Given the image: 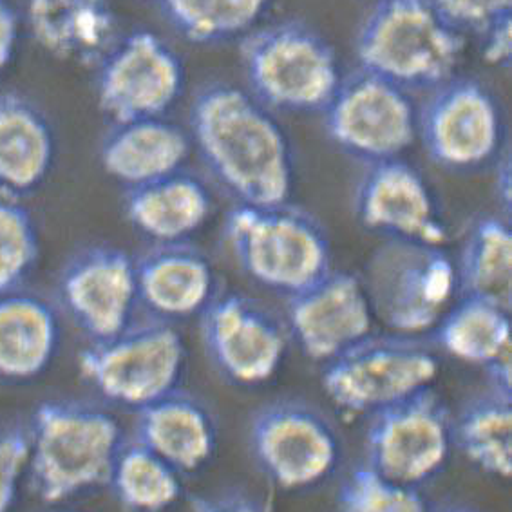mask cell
I'll list each match as a JSON object with an SVG mask.
<instances>
[{
	"mask_svg": "<svg viewBox=\"0 0 512 512\" xmlns=\"http://www.w3.org/2000/svg\"><path fill=\"white\" fill-rule=\"evenodd\" d=\"M478 37H480V53L487 64L498 67H507L511 64V17L494 22L493 26L482 31Z\"/></svg>",
	"mask_w": 512,
	"mask_h": 512,
	"instance_id": "e575fe53",
	"label": "cell"
},
{
	"mask_svg": "<svg viewBox=\"0 0 512 512\" xmlns=\"http://www.w3.org/2000/svg\"><path fill=\"white\" fill-rule=\"evenodd\" d=\"M57 142L48 116L19 93H0V196L22 200L46 181Z\"/></svg>",
	"mask_w": 512,
	"mask_h": 512,
	"instance_id": "cb8c5ba5",
	"label": "cell"
},
{
	"mask_svg": "<svg viewBox=\"0 0 512 512\" xmlns=\"http://www.w3.org/2000/svg\"><path fill=\"white\" fill-rule=\"evenodd\" d=\"M418 136L438 167L451 172L478 171L500 154V105L482 82L453 76L435 87L418 111Z\"/></svg>",
	"mask_w": 512,
	"mask_h": 512,
	"instance_id": "4fadbf2b",
	"label": "cell"
},
{
	"mask_svg": "<svg viewBox=\"0 0 512 512\" xmlns=\"http://www.w3.org/2000/svg\"><path fill=\"white\" fill-rule=\"evenodd\" d=\"M464 49V35L433 0H377L355 42L361 69L408 93L453 78Z\"/></svg>",
	"mask_w": 512,
	"mask_h": 512,
	"instance_id": "3957f363",
	"label": "cell"
},
{
	"mask_svg": "<svg viewBox=\"0 0 512 512\" xmlns=\"http://www.w3.org/2000/svg\"><path fill=\"white\" fill-rule=\"evenodd\" d=\"M96 67L98 107L113 124L162 118L185 87L180 55L149 29L118 38Z\"/></svg>",
	"mask_w": 512,
	"mask_h": 512,
	"instance_id": "7c38bea8",
	"label": "cell"
},
{
	"mask_svg": "<svg viewBox=\"0 0 512 512\" xmlns=\"http://www.w3.org/2000/svg\"><path fill=\"white\" fill-rule=\"evenodd\" d=\"M180 37L219 44L245 37L265 15L270 0H147Z\"/></svg>",
	"mask_w": 512,
	"mask_h": 512,
	"instance_id": "f1b7e54d",
	"label": "cell"
},
{
	"mask_svg": "<svg viewBox=\"0 0 512 512\" xmlns=\"http://www.w3.org/2000/svg\"><path fill=\"white\" fill-rule=\"evenodd\" d=\"M455 265L458 295L480 297L511 310L512 232L507 219L493 214L475 219Z\"/></svg>",
	"mask_w": 512,
	"mask_h": 512,
	"instance_id": "d4e9b609",
	"label": "cell"
},
{
	"mask_svg": "<svg viewBox=\"0 0 512 512\" xmlns=\"http://www.w3.org/2000/svg\"><path fill=\"white\" fill-rule=\"evenodd\" d=\"M105 485L127 512H165L183 494L180 473L134 438L118 451Z\"/></svg>",
	"mask_w": 512,
	"mask_h": 512,
	"instance_id": "83f0119b",
	"label": "cell"
},
{
	"mask_svg": "<svg viewBox=\"0 0 512 512\" xmlns=\"http://www.w3.org/2000/svg\"><path fill=\"white\" fill-rule=\"evenodd\" d=\"M511 310L480 297L458 295L431 337L458 361L487 368L512 348Z\"/></svg>",
	"mask_w": 512,
	"mask_h": 512,
	"instance_id": "484cf974",
	"label": "cell"
},
{
	"mask_svg": "<svg viewBox=\"0 0 512 512\" xmlns=\"http://www.w3.org/2000/svg\"><path fill=\"white\" fill-rule=\"evenodd\" d=\"M29 429L24 424L0 426V512H11L20 482L28 473Z\"/></svg>",
	"mask_w": 512,
	"mask_h": 512,
	"instance_id": "1f68e13d",
	"label": "cell"
},
{
	"mask_svg": "<svg viewBox=\"0 0 512 512\" xmlns=\"http://www.w3.org/2000/svg\"><path fill=\"white\" fill-rule=\"evenodd\" d=\"M496 189L498 196L505 207L511 205V162L509 154H505L498 163V178H496Z\"/></svg>",
	"mask_w": 512,
	"mask_h": 512,
	"instance_id": "8d00e7d4",
	"label": "cell"
},
{
	"mask_svg": "<svg viewBox=\"0 0 512 512\" xmlns=\"http://www.w3.org/2000/svg\"><path fill=\"white\" fill-rule=\"evenodd\" d=\"M212 210L209 187L185 171L125 189V218L152 245L189 241L205 227Z\"/></svg>",
	"mask_w": 512,
	"mask_h": 512,
	"instance_id": "603a6c76",
	"label": "cell"
},
{
	"mask_svg": "<svg viewBox=\"0 0 512 512\" xmlns=\"http://www.w3.org/2000/svg\"><path fill=\"white\" fill-rule=\"evenodd\" d=\"M26 20L46 53L82 66H98L120 38L111 0H28Z\"/></svg>",
	"mask_w": 512,
	"mask_h": 512,
	"instance_id": "44dd1931",
	"label": "cell"
},
{
	"mask_svg": "<svg viewBox=\"0 0 512 512\" xmlns=\"http://www.w3.org/2000/svg\"><path fill=\"white\" fill-rule=\"evenodd\" d=\"M200 335L212 366L241 388L274 379L290 341L285 323L256 299L238 292L216 294L200 313Z\"/></svg>",
	"mask_w": 512,
	"mask_h": 512,
	"instance_id": "5bb4252c",
	"label": "cell"
},
{
	"mask_svg": "<svg viewBox=\"0 0 512 512\" xmlns=\"http://www.w3.org/2000/svg\"><path fill=\"white\" fill-rule=\"evenodd\" d=\"M239 55L250 95L270 111L323 113L341 84L332 44L301 20L252 29Z\"/></svg>",
	"mask_w": 512,
	"mask_h": 512,
	"instance_id": "5b68a950",
	"label": "cell"
},
{
	"mask_svg": "<svg viewBox=\"0 0 512 512\" xmlns=\"http://www.w3.org/2000/svg\"><path fill=\"white\" fill-rule=\"evenodd\" d=\"M62 323L57 306L26 286L0 294V382L28 384L57 357Z\"/></svg>",
	"mask_w": 512,
	"mask_h": 512,
	"instance_id": "ffe728a7",
	"label": "cell"
},
{
	"mask_svg": "<svg viewBox=\"0 0 512 512\" xmlns=\"http://www.w3.org/2000/svg\"><path fill=\"white\" fill-rule=\"evenodd\" d=\"M248 446L257 469L281 491L323 484L342 462L341 435L332 420L301 400H275L257 409Z\"/></svg>",
	"mask_w": 512,
	"mask_h": 512,
	"instance_id": "9c48e42d",
	"label": "cell"
},
{
	"mask_svg": "<svg viewBox=\"0 0 512 512\" xmlns=\"http://www.w3.org/2000/svg\"><path fill=\"white\" fill-rule=\"evenodd\" d=\"M453 447V417L429 388L371 415L364 464L391 482L420 489L444 471Z\"/></svg>",
	"mask_w": 512,
	"mask_h": 512,
	"instance_id": "8fae6325",
	"label": "cell"
},
{
	"mask_svg": "<svg viewBox=\"0 0 512 512\" xmlns=\"http://www.w3.org/2000/svg\"><path fill=\"white\" fill-rule=\"evenodd\" d=\"M373 2H377V0H373Z\"/></svg>",
	"mask_w": 512,
	"mask_h": 512,
	"instance_id": "ab89813d",
	"label": "cell"
},
{
	"mask_svg": "<svg viewBox=\"0 0 512 512\" xmlns=\"http://www.w3.org/2000/svg\"><path fill=\"white\" fill-rule=\"evenodd\" d=\"M375 319L393 333L433 332L458 295L455 259L446 247L388 239L362 275Z\"/></svg>",
	"mask_w": 512,
	"mask_h": 512,
	"instance_id": "52a82bcc",
	"label": "cell"
},
{
	"mask_svg": "<svg viewBox=\"0 0 512 512\" xmlns=\"http://www.w3.org/2000/svg\"><path fill=\"white\" fill-rule=\"evenodd\" d=\"M46 512H82V511H76V509H53V511H46Z\"/></svg>",
	"mask_w": 512,
	"mask_h": 512,
	"instance_id": "f35d334b",
	"label": "cell"
},
{
	"mask_svg": "<svg viewBox=\"0 0 512 512\" xmlns=\"http://www.w3.org/2000/svg\"><path fill=\"white\" fill-rule=\"evenodd\" d=\"M337 512H431L420 489L391 482L370 465H357L342 480Z\"/></svg>",
	"mask_w": 512,
	"mask_h": 512,
	"instance_id": "4dcf8cb0",
	"label": "cell"
},
{
	"mask_svg": "<svg viewBox=\"0 0 512 512\" xmlns=\"http://www.w3.org/2000/svg\"><path fill=\"white\" fill-rule=\"evenodd\" d=\"M431 512H480L473 509V507H467V505H460V503H449V505H444V507H440L437 511Z\"/></svg>",
	"mask_w": 512,
	"mask_h": 512,
	"instance_id": "74e56055",
	"label": "cell"
},
{
	"mask_svg": "<svg viewBox=\"0 0 512 512\" xmlns=\"http://www.w3.org/2000/svg\"><path fill=\"white\" fill-rule=\"evenodd\" d=\"M373 324L362 275L348 270L332 268L286 303L288 335L313 362L333 361L373 335Z\"/></svg>",
	"mask_w": 512,
	"mask_h": 512,
	"instance_id": "2e32d148",
	"label": "cell"
},
{
	"mask_svg": "<svg viewBox=\"0 0 512 512\" xmlns=\"http://www.w3.org/2000/svg\"><path fill=\"white\" fill-rule=\"evenodd\" d=\"M190 140L238 205L288 203L295 181L292 145L274 113L241 87L214 82L190 104Z\"/></svg>",
	"mask_w": 512,
	"mask_h": 512,
	"instance_id": "6da1fadb",
	"label": "cell"
},
{
	"mask_svg": "<svg viewBox=\"0 0 512 512\" xmlns=\"http://www.w3.org/2000/svg\"><path fill=\"white\" fill-rule=\"evenodd\" d=\"M138 304L167 323L200 317L218 294L209 256L189 241L160 243L134 257Z\"/></svg>",
	"mask_w": 512,
	"mask_h": 512,
	"instance_id": "ac0fdd59",
	"label": "cell"
},
{
	"mask_svg": "<svg viewBox=\"0 0 512 512\" xmlns=\"http://www.w3.org/2000/svg\"><path fill=\"white\" fill-rule=\"evenodd\" d=\"M20 20L15 8L8 0H0V71L10 66L17 42H19Z\"/></svg>",
	"mask_w": 512,
	"mask_h": 512,
	"instance_id": "d590c367",
	"label": "cell"
},
{
	"mask_svg": "<svg viewBox=\"0 0 512 512\" xmlns=\"http://www.w3.org/2000/svg\"><path fill=\"white\" fill-rule=\"evenodd\" d=\"M40 259V236L31 210L0 196V294L24 288Z\"/></svg>",
	"mask_w": 512,
	"mask_h": 512,
	"instance_id": "f546056e",
	"label": "cell"
},
{
	"mask_svg": "<svg viewBox=\"0 0 512 512\" xmlns=\"http://www.w3.org/2000/svg\"><path fill=\"white\" fill-rule=\"evenodd\" d=\"M435 350L420 337L370 335L324 364L326 397L348 417H368L433 386Z\"/></svg>",
	"mask_w": 512,
	"mask_h": 512,
	"instance_id": "ba28073f",
	"label": "cell"
},
{
	"mask_svg": "<svg viewBox=\"0 0 512 512\" xmlns=\"http://www.w3.org/2000/svg\"><path fill=\"white\" fill-rule=\"evenodd\" d=\"M190 512H270L254 494L230 489L223 493L198 496L190 502Z\"/></svg>",
	"mask_w": 512,
	"mask_h": 512,
	"instance_id": "836d02e7",
	"label": "cell"
},
{
	"mask_svg": "<svg viewBox=\"0 0 512 512\" xmlns=\"http://www.w3.org/2000/svg\"><path fill=\"white\" fill-rule=\"evenodd\" d=\"M57 301L91 342L124 332L138 306L134 257L105 243L76 250L60 268Z\"/></svg>",
	"mask_w": 512,
	"mask_h": 512,
	"instance_id": "9a60e30c",
	"label": "cell"
},
{
	"mask_svg": "<svg viewBox=\"0 0 512 512\" xmlns=\"http://www.w3.org/2000/svg\"><path fill=\"white\" fill-rule=\"evenodd\" d=\"M225 241L239 268L286 299L332 270V243L321 221L288 203L238 205L225 218Z\"/></svg>",
	"mask_w": 512,
	"mask_h": 512,
	"instance_id": "277c9868",
	"label": "cell"
},
{
	"mask_svg": "<svg viewBox=\"0 0 512 512\" xmlns=\"http://www.w3.org/2000/svg\"><path fill=\"white\" fill-rule=\"evenodd\" d=\"M355 216L386 239L446 247L449 230L426 178L402 158L371 163L355 190Z\"/></svg>",
	"mask_w": 512,
	"mask_h": 512,
	"instance_id": "e0dca14e",
	"label": "cell"
},
{
	"mask_svg": "<svg viewBox=\"0 0 512 512\" xmlns=\"http://www.w3.org/2000/svg\"><path fill=\"white\" fill-rule=\"evenodd\" d=\"M323 113L330 140L366 165L402 158L417 140L418 111L408 91L361 67L342 76Z\"/></svg>",
	"mask_w": 512,
	"mask_h": 512,
	"instance_id": "30bf717a",
	"label": "cell"
},
{
	"mask_svg": "<svg viewBox=\"0 0 512 512\" xmlns=\"http://www.w3.org/2000/svg\"><path fill=\"white\" fill-rule=\"evenodd\" d=\"M134 440L180 475H192L216 455L218 424L203 400L178 388L136 411Z\"/></svg>",
	"mask_w": 512,
	"mask_h": 512,
	"instance_id": "d6986e66",
	"label": "cell"
},
{
	"mask_svg": "<svg viewBox=\"0 0 512 512\" xmlns=\"http://www.w3.org/2000/svg\"><path fill=\"white\" fill-rule=\"evenodd\" d=\"M28 429L31 484L42 502L55 505L107 484L125 442L118 418L84 400H44Z\"/></svg>",
	"mask_w": 512,
	"mask_h": 512,
	"instance_id": "7a4b0ae2",
	"label": "cell"
},
{
	"mask_svg": "<svg viewBox=\"0 0 512 512\" xmlns=\"http://www.w3.org/2000/svg\"><path fill=\"white\" fill-rule=\"evenodd\" d=\"M192 151L190 134L162 118L113 124L100 143V165L125 189L183 171Z\"/></svg>",
	"mask_w": 512,
	"mask_h": 512,
	"instance_id": "7402d4cb",
	"label": "cell"
},
{
	"mask_svg": "<svg viewBox=\"0 0 512 512\" xmlns=\"http://www.w3.org/2000/svg\"><path fill=\"white\" fill-rule=\"evenodd\" d=\"M453 440L485 475L507 480L512 473V397L487 389L453 418Z\"/></svg>",
	"mask_w": 512,
	"mask_h": 512,
	"instance_id": "4316f807",
	"label": "cell"
},
{
	"mask_svg": "<svg viewBox=\"0 0 512 512\" xmlns=\"http://www.w3.org/2000/svg\"><path fill=\"white\" fill-rule=\"evenodd\" d=\"M187 362L185 341L167 321L129 324L105 341L91 342L78 355V370L100 399L140 411L178 389Z\"/></svg>",
	"mask_w": 512,
	"mask_h": 512,
	"instance_id": "8992f818",
	"label": "cell"
},
{
	"mask_svg": "<svg viewBox=\"0 0 512 512\" xmlns=\"http://www.w3.org/2000/svg\"><path fill=\"white\" fill-rule=\"evenodd\" d=\"M447 22L462 35H480L494 22L511 17L512 0H433Z\"/></svg>",
	"mask_w": 512,
	"mask_h": 512,
	"instance_id": "d6a6232c",
	"label": "cell"
}]
</instances>
